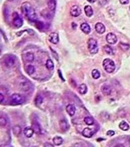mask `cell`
Here are the masks:
<instances>
[{"label":"cell","mask_w":130,"mask_h":147,"mask_svg":"<svg viewBox=\"0 0 130 147\" xmlns=\"http://www.w3.org/2000/svg\"><path fill=\"white\" fill-rule=\"evenodd\" d=\"M103 66L104 70L108 73H113L115 69L114 62L109 58H106L104 60Z\"/></svg>","instance_id":"3957f363"},{"label":"cell","mask_w":130,"mask_h":147,"mask_svg":"<svg viewBox=\"0 0 130 147\" xmlns=\"http://www.w3.org/2000/svg\"><path fill=\"white\" fill-rule=\"evenodd\" d=\"M17 84L20 89L25 92L29 90L32 87V84L31 83V82L24 76H20L18 78Z\"/></svg>","instance_id":"7a4b0ae2"},{"label":"cell","mask_w":130,"mask_h":147,"mask_svg":"<svg viewBox=\"0 0 130 147\" xmlns=\"http://www.w3.org/2000/svg\"><path fill=\"white\" fill-rule=\"evenodd\" d=\"M119 1L122 4H127L129 3V0H119Z\"/></svg>","instance_id":"8d00e7d4"},{"label":"cell","mask_w":130,"mask_h":147,"mask_svg":"<svg viewBox=\"0 0 130 147\" xmlns=\"http://www.w3.org/2000/svg\"><path fill=\"white\" fill-rule=\"evenodd\" d=\"M34 102L36 106H40V105H41L43 102L42 97L40 95H36L35 98L34 99Z\"/></svg>","instance_id":"f1b7e54d"},{"label":"cell","mask_w":130,"mask_h":147,"mask_svg":"<svg viewBox=\"0 0 130 147\" xmlns=\"http://www.w3.org/2000/svg\"><path fill=\"white\" fill-rule=\"evenodd\" d=\"M97 0H87V1L89 3H93L95 1H96Z\"/></svg>","instance_id":"ab89813d"},{"label":"cell","mask_w":130,"mask_h":147,"mask_svg":"<svg viewBox=\"0 0 130 147\" xmlns=\"http://www.w3.org/2000/svg\"><path fill=\"white\" fill-rule=\"evenodd\" d=\"M109 0H99V3L101 5H105L108 2Z\"/></svg>","instance_id":"d590c367"},{"label":"cell","mask_w":130,"mask_h":147,"mask_svg":"<svg viewBox=\"0 0 130 147\" xmlns=\"http://www.w3.org/2000/svg\"><path fill=\"white\" fill-rule=\"evenodd\" d=\"M8 1H14V0H8Z\"/></svg>","instance_id":"60d3db41"},{"label":"cell","mask_w":130,"mask_h":147,"mask_svg":"<svg viewBox=\"0 0 130 147\" xmlns=\"http://www.w3.org/2000/svg\"><path fill=\"white\" fill-rule=\"evenodd\" d=\"M94 132H95L93 129L89 128H86L83 130L82 134L83 136L86 138H91L94 135Z\"/></svg>","instance_id":"8fae6325"},{"label":"cell","mask_w":130,"mask_h":147,"mask_svg":"<svg viewBox=\"0 0 130 147\" xmlns=\"http://www.w3.org/2000/svg\"><path fill=\"white\" fill-rule=\"evenodd\" d=\"M31 128L33 129L34 132L36 134H40L41 133V128H40V126L38 123L36 121L33 122L31 123Z\"/></svg>","instance_id":"9a60e30c"},{"label":"cell","mask_w":130,"mask_h":147,"mask_svg":"<svg viewBox=\"0 0 130 147\" xmlns=\"http://www.w3.org/2000/svg\"><path fill=\"white\" fill-rule=\"evenodd\" d=\"M21 11L23 14L30 21L35 22L37 21V15L34 8L29 2L23 3L21 6Z\"/></svg>","instance_id":"6da1fadb"},{"label":"cell","mask_w":130,"mask_h":147,"mask_svg":"<svg viewBox=\"0 0 130 147\" xmlns=\"http://www.w3.org/2000/svg\"><path fill=\"white\" fill-rule=\"evenodd\" d=\"M95 31L99 34H103L105 32V26L101 22H98L95 26Z\"/></svg>","instance_id":"4fadbf2b"},{"label":"cell","mask_w":130,"mask_h":147,"mask_svg":"<svg viewBox=\"0 0 130 147\" xmlns=\"http://www.w3.org/2000/svg\"><path fill=\"white\" fill-rule=\"evenodd\" d=\"M78 90H79V93L80 94H85L87 92V87L84 83L81 84L78 88Z\"/></svg>","instance_id":"7402d4cb"},{"label":"cell","mask_w":130,"mask_h":147,"mask_svg":"<svg viewBox=\"0 0 130 147\" xmlns=\"http://www.w3.org/2000/svg\"><path fill=\"white\" fill-rule=\"evenodd\" d=\"M115 134V132L113 130H109L106 132V135L109 136H113Z\"/></svg>","instance_id":"e575fe53"},{"label":"cell","mask_w":130,"mask_h":147,"mask_svg":"<svg viewBox=\"0 0 130 147\" xmlns=\"http://www.w3.org/2000/svg\"><path fill=\"white\" fill-rule=\"evenodd\" d=\"M48 40L51 43L53 44H57L59 42V37L58 34L55 33V32L51 33L48 37Z\"/></svg>","instance_id":"30bf717a"},{"label":"cell","mask_w":130,"mask_h":147,"mask_svg":"<svg viewBox=\"0 0 130 147\" xmlns=\"http://www.w3.org/2000/svg\"><path fill=\"white\" fill-rule=\"evenodd\" d=\"M106 39L107 42L108 44H112V45L116 44L118 40L117 36L113 33H109L107 34L106 37Z\"/></svg>","instance_id":"9c48e42d"},{"label":"cell","mask_w":130,"mask_h":147,"mask_svg":"<svg viewBox=\"0 0 130 147\" xmlns=\"http://www.w3.org/2000/svg\"><path fill=\"white\" fill-rule=\"evenodd\" d=\"M87 48L91 54H97L99 50L97 41L93 38H89L87 41Z\"/></svg>","instance_id":"277c9868"},{"label":"cell","mask_w":130,"mask_h":147,"mask_svg":"<svg viewBox=\"0 0 130 147\" xmlns=\"http://www.w3.org/2000/svg\"><path fill=\"white\" fill-rule=\"evenodd\" d=\"M92 76L94 79H98L100 77V73L97 69H93L92 72Z\"/></svg>","instance_id":"f546056e"},{"label":"cell","mask_w":130,"mask_h":147,"mask_svg":"<svg viewBox=\"0 0 130 147\" xmlns=\"http://www.w3.org/2000/svg\"><path fill=\"white\" fill-rule=\"evenodd\" d=\"M13 24L16 28H20L23 25V20L17 13L13 14Z\"/></svg>","instance_id":"52a82bcc"},{"label":"cell","mask_w":130,"mask_h":147,"mask_svg":"<svg viewBox=\"0 0 130 147\" xmlns=\"http://www.w3.org/2000/svg\"><path fill=\"white\" fill-rule=\"evenodd\" d=\"M104 50L107 54L109 55H113L114 54V50L110 46L106 45L104 46Z\"/></svg>","instance_id":"cb8c5ba5"},{"label":"cell","mask_w":130,"mask_h":147,"mask_svg":"<svg viewBox=\"0 0 130 147\" xmlns=\"http://www.w3.org/2000/svg\"><path fill=\"white\" fill-rule=\"evenodd\" d=\"M84 122L87 125H92L94 124V119L91 117H86L84 118Z\"/></svg>","instance_id":"4dcf8cb0"},{"label":"cell","mask_w":130,"mask_h":147,"mask_svg":"<svg viewBox=\"0 0 130 147\" xmlns=\"http://www.w3.org/2000/svg\"><path fill=\"white\" fill-rule=\"evenodd\" d=\"M24 133L26 137L28 138H30L32 137L34 133V131L31 127H26L24 129Z\"/></svg>","instance_id":"ac0fdd59"},{"label":"cell","mask_w":130,"mask_h":147,"mask_svg":"<svg viewBox=\"0 0 130 147\" xmlns=\"http://www.w3.org/2000/svg\"><path fill=\"white\" fill-rule=\"evenodd\" d=\"M35 67L32 65H28L26 67V72L28 75H32L35 72Z\"/></svg>","instance_id":"83f0119b"},{"label":"cell","mask_w":130,"mask_h":147,"mask_svg":"<svg viewBox=\"0 0 130 147\" xmlns=\"http://www.w3.org/2000/svg\"><path fill=\"white\" fill-rule=\"evenodd\" d=\"M21 128L19 125H15L13 128V134L15 136H19L21 132Z\"/></svg>","instance_id":"d4e9b609"},{"label":"cell","mask_w":130,"mask_h":147,"mask_svg":"<svg viewBox=\"0 0 130 147\" xmlns=\"http://www.w3.org/2000/svg\"><path fill=\"white\" fill-rule=\"evenodd\" d=\"M66 110L70 116H73L76 113V107L73 104H68L66 106Z\"/></svg>","instance_id":"7c38bea8"},{"label":"cell","mask_w":130,"mask_h":147,"mask_svg":"<svg viewBox=\"0 0 130 147\" xmlns=\"http://www.w3.org/2000/svg\"><path fill=\"white\" fill-rule=\"evenodd\" d=\"M44 147H54V146H53V145H51V144L50 143H45Z\"/></svg>","instance_id":"f35d334b"},{"label":"cell","mask_w":130,"mask_h":147,"mask_svg":"<svg viewBox=\"0 0 130 147\" xmlns=\"http://www.w3.org/2000/svg\"><path fill=\"white\" fill-rule=\"evenodd\" d=\"M36 27L39 29H42L44 27V25L41 21H36L35 22Z\"/></svg>","instance_id":"836d02e7"},{"label":"cell","mask_w":130,"mask_h":147,"mask_svg":"<svg viewBox=\"0 0 130 147\" xmlns=\"http://www.w3.org/2000/svg\"></svg>","instance_id":"b9f144b4"},{"label":"cell","mask_w":130,"mask_h":147,"mask_svg":"<svg viewBox=\"0 0 130 147\" xmlns=\"http://www.w3.org/2000/svg\"><path fill=\"white\" fill-rule=\"evenodd\" d=\"M81 14V9L79 6L77 5H74L71 8L70 14L72 16L78 17Z\"/></svg>","instance_id":"ba28073f"},{"label":"cell","mask_w":130,"mask_h":147,"mask_svg":"<svg viewBox=\"0 0 130 147\" xmlns=\"http://www.w3.org/2000/svg\"><path fill=\"white\" fill-rule=\"evenodd\" d=\"M84 11L86 15L88 17H91L93 14V9L91 7V6L89 5H86L84 8Z\"/></svg>","instance_id":"d6986e66"},{"label":"cell","mask_w":130,"mask_h":147,"mask_svg":"<svg viewBox=\"0 0 130 147\" xmlns=\"http://www.w3.org/2000/svg\"><path fill=\"white\" fill-rule=\"evenodd\" d=\"M16 61V57L13 55H9L4 58L3 63L4 66L7 68L12 67Z\"/></svg>","instance_id":"8992f818"},{"label":"cell","mask_w":130,"mask_h":147,"mask_svg":"<svg viewBox=\"0 0 130 147\" xmlns=\"http://www.w3.org/2000/svg\"><path fill=\"white\" fill-rule=\"evenodd\" d=\"M119 46L121 50H122L123 51H127L130 48V45L128 44H126V43H120L119 44Z\"/></svg>","instance_id":"1f68e13d"},{"label":"cell","mask_w":130,"mask_h":147,"mask_svg":"<svg viewBox=\"0 0 130 147\" xmlns=\"http://www.w3.org/2000/svg\"><path fill=\"white\" fill-rule=\"evenodd\" d=\"M0 98H1V100H0V102H1V104H2L3 101L4 99V97L2 93L0 94Z\"/></svg>","instance_id":"74e56055"},{"label":"cell","mask_w":130,"mask_h":147,"mask_svg":"<svg viewBox=\"0 0 130 147\" xmlns=\"http://www.w3.org/2000/svg\"><path fill=\"white\" fill-rule=\"evenodd\" d=\"M48 8L51 11H54L55 10L56 3L55 0H50L47 3Z\"/></svg>","instance_id":"ffe728a7"},{"label":"cell","mask_w":130,"mask_h":147,"mask_svg":"<svg viewBox=\"0 0 130 147\" xmlns=\"http://www.w3.org/2000/svg\"><path fill=\"white\" fill-rule=\"evenodd\" d=\"M80 28L81 29V31L83 32V33L88 34L91 32V29L90 26L87 23H82L80 26Z\"/></svg>","instance_id":"2e32d148"},{"label":"cell","mask_w":130,"mask_h":147,"mask_svg":"<svg viewBox=\"0 0 130 147\" xmlns=\"http://www.w3.org/2000/svg\"><path fill=\"white\" fill-rule=\"evenodd\" d=\"M119 127L123 131H128L130 128L129 125L125 121L121 122L119 125Z\"/></svg>","instance_id":"4316f807"},{"label":"cell","mask_w":130,"mask_h":147,"mask_svg":"<svg viewBox=\"0 0 130 147\" xmlns=\"http://www.w3.org/2000/svg\"><path fill=\"white\" fill-rule=\"evenodd\" d=\"M10 100L13 104L21 105L25 102V98L20 94L15 93L10 96Z\"/></svg>","instance_id":"5b68a950"},{"label":"cell","mask_w":130,"mask_h":147,"mask_svg":"<svg viewBox=\"0 0 130 147\" xmlns=\"http://www.w3.org/2000/svg\"><path fill=\"white\" fill-rule=\"evenodd\" d=\"M101 91L104 95L108 96L111 94L112 89L111 87L107 84H104L101 88Z\"/></svg>","instance_id":"5bb4252c"},{"label":"cell","mask_w":130,"mask_h":147,"mask_svg":"<svg viewBox=\"0 0 130 147\" xmlns=\"http://www.w3.org/2000/svg\"><path fill=\"white\" fill-rule=\"evenodd\" d=\"M53 142L55 146H60L62 144L63 140L61 137L55 136L53 139Z\"/></svg>","instance_id":"603a6c76"},{"label":"cell","mask_w":130,"mask_h":147,"mask_svg":"<svg viewBox=\"0 0 130 147\" xmlns=\"http://www.w3.org/2000/svg\"><path fill=\"white\" fill-rule=\"evenodd\" d=\"M46 67L47 69L49 70H53L54 68V64L53 62L52 61L51 59H48L46 61Z\"/></svg>","instance_id":"484cf974"},{"label":"cell","mask_w":130,"mask_h":147,"mask_svg":"<svg viewBox=\"0 0 130 147\" xmlns=\"http://www.w3.org/2000/svg\"><path fill=\"white\" fill-rule=\"evenodd\" d=\"M7 121L6 119H5V118L1 115V117H0V125L2 126H4L7 124Z\"/></svg>","instance_id":"d6a6232c"},{"label":"cell","mask_w":130,"mask_h":147,"mask_svg":"<svg viewBox=\"0 0 130 147\" xmlns=\"http://www.w3.org/2000/svg\"><path fill=\"white\" fill-rule=\"evenodd\" d=\"M24 57L25 60L26 61L28 62H33L34 60V55L33 53L28 52H27L26 54L24 55Z\"/></svg>","instance_id":"44dd1931"},{"label":"cell","mask_w":130,"mask_h":147,"mask_svg":"<svg viewBox=\"0 0 130 147\" xmlns=\"http://www.w3.org/2000/svg\"><path fill=\"white\" fill-rule=\"evenodd\" d=\"M59 126L61 130L63 131H67L69 127L68 123L65 119H62L60 120L59 122Z\"/></svg>","instance_id":"e0dca14e"}]
</instances>
